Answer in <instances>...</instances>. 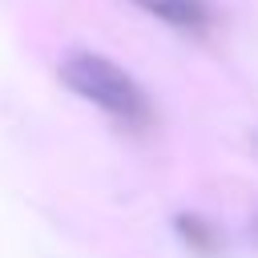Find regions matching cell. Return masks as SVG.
I'll list each match as a JSON object with an SVG mask.
<instances>
[{
    "instance_id": "cell-1",
    "label": "cell",
    "mask_w": 258,
    "mask_h": 258,
    "mask_svg": "<svg viewBox=\"0 0 258 258\" xmlns=\"http://www.w3.org/2000/svg\"><path fill=\"white\" fill-rule=\"evenodd\" d=\"M60 85L73 89L81 101L97 105L105 117H113L125 129H149L153 125V105L145 97V89L109 56L77 48L60 60Z\"/></svg>"
},
{
    "instance_id": "cell-2",
    "label": "cell",
    "mask_w": 258,
    "mask_h": 258,
    "mask_svg": "<svg viewBox=\"0 0 258 258\" xmlns=\"http://www.w3.org/2000/svg\"><path fill=\"white\" fill-rule=\"evenodd\" d=\"M133 8L149 12L153 20L177 28V32H189V36H206L214 28V4L210 0H129Z\"/></svg>"
}]
</instances>
